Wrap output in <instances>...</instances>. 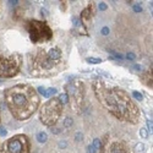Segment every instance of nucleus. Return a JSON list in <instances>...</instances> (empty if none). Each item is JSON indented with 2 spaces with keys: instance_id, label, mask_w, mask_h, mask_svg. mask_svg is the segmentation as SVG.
<instances>
[{
  "instance_id": "7c9ffc66",
  "label": "nucleus",
  "mask_w": 153,
  "mask_h": 153,
  "mask_svg": "<svg viewBox=\"0 0 153 153\" xmlns=\"http://www.w3.org/2000/svg\"><path fill=\"white\" fill-rule=\"evenodd\" d=\"M52 132H54V134H59V132H60V130H59V129H56V127H52Z\"/></svg>"
},
{
  "instance_id": "a878e982",
  "label": "nucleus",
  "mask_w": 153,
  "mask_h": 153,
  "mask_svg": "<svg viewBox=\"0 0 153 153\" xmlns=\"http://www.w3.org/2000/svg\"><path fill=\"white\" fill-rule=\"evenodd\" d=\"M72 21H74V26H76V27H79V26H80V20H79L77 17H74Z\"/></svg>"
},
{
  "instance_id": "1a4fd4ad",
  "label": "nucleus",
  "mask_w": 153,
  "mask_h": 153,
  "mask_svg": "<svg viewBox=\"0 0 153 153\" xmlns=\"http://www.w3.org/2000/svg\"><path fill=\"white\" fill-rule=\"evenodd\" d=\"M100 153H132V151L123 140L113 135H105L103 143H100Z\"/></svg>"
},
{
  "instance_id": "dca6fc26",
  "label": "nucleus",
  "mask_w": 153,
  "mask_h": 153,
  "mask_svg": "<svg viewBox=\"0 0 153 153\" xmlns=\"http://www.w3.org/2000/svg\"><path fill=\"white\" fill-rule=\"evenodd\" d=\"M110 54H111V56H110L111 59H117V60H123V59H124L123 54H120V53H118V52H114V50H111Z\"/></svg>"
},
{
  "instance_id": "0eeeda50",
  "label": "nucleus",
  "mask_w": 153,
  "mask_h": 153,
  "mask_svg": "<svg viewBox=\"0 0 153 153\" xmlns=\"http://www.w3.org/2000/svg\"><path fill=\"white\" fill-rule=\"evenodd\" d=\"M65 90H66V94L69 97V102L71 103V108L76 113H80L81 105L85 99V94H86L83 82H81L80 80L70 81L65 86Z\"/></svg>"
},
{
  "instance_id": "c756f323",
  "label": "nucleus",
  "mask_w": 153,
  "mask_h": 153,
  "mask_svg": "<svg viewBox=\"0 0 153 153\" xmlns=\"http://www.w3.org/2000/svg\"><path fill=\"white\" fill-rule=\"evenodd\" d=\"M42 16H44V17L48 16V11L45 9H42Z\"/></svg>"
},
{
  "instance_id": "a211bd4d",
  "label": "nucleus",
  "mask_w": 153,
  "mask_h": 153,
  "mask_svg": "<svg viewBox=\"0 0 153 153\" xmlns=\"http://www.w3.org/2000/svg\"><path fill=\"white\" fill-rule=\"evenodd\" d=\"M140 136L142 138H147L148 137V130L146 127H141V130H140Z\"/></svg>"
},
{
  "instance_id": "f257e3e1",
  "label": "nucleus",
  "mask_w": 153,
  "mask_h": 153,
  "mask_svg": "<svg viewBox=\"0 0 153 153\" xmlns=\"http://www.w3.org/2000/svg\"><path fill=\"white\" fill-rule=\"evenodd\" d=\"M94 94L109 113L119 120L137 124L140 110L124 90L115 86H109L102 80L93 82Z\"/></svg>"
},
{
  "instance_id": "9d476101",
  "label": "nucleus",
  "mask_w": 153,
  "mask_h": 153,
  "mask_svg": "<svg viewBox=\"0 0 153 153\" xmlns=\"http://www.w3.org/2000/svg\"><path fill=\"white\" fill-rule=\"evenodd\" d=\"M93 5H88L83 11H82V14H81V22L85 25V26L87 27V25L90 23V21H91V19H92V16H93Z\"/></svg>"
},
{
  "instance_id": "aec40b11",
  "label": "nucleus",
  "mask_w": 153,
  "mask_h": 153,
  "mask_svg": "<svg viewBox=\"0 0 153 153\" xmlns=\"http://www.w3.org/2000/svg\"><path fill=\"white\" fill-rule=\"evenodd\" d=\"M132 97H134L135 99L140 100V102H141V100L143 99V96H142L141 93H140V92H137V91H134V92H132Z\"/></svg>"
},
{
  "instance_id": "2f4dec72",
  "label": "nucleus",
  "mask_w": 153,
  "mask_h": 153,
  "mask_svg": "<svg viewBox=\"0 0 153 153\" xmlns=\"http://www.w3.org/2000/svg\"><path fill=\"white\" fill-rule=\"evenodd\" d=\"M147 125H148V129L152 131V127H153V126H152V120H148V121H147Z\"/></svg>"
},
{
  "instance_id": "4468645a",
  "label": "nucleus",
  "mask_w": 153,
  "mask_h": 153,
  "mask_svg": "<svg viewBox=\"0 0 153 153\" xmlns=\"http://www.w3.org/2000/svg\"><path fill=\"white\" fill-rule=\"evenodd\" d=\"M56 93V88H53V87H50V88H47V90L44 91L43 96L45 98H50V97H53L54 94Z\"/></svg>"
},
{
  "instance_id": "5701e85b",
  "label": "nucleus",
  "mask_w": 153,
  "mask_h": 153,
  "mask_svg": "<svg viewBox=\"0 0 153 153\" xmlns=\"http://www.w3.org/2000/svg\"><path fill=\"white\" fill-rule=\"evenodd\" d=\"M132 7H134V11H135V12H141V11H142L141 5H138V4H135Z\"/></svg>"
},
{
  "instance_id": "393cba45",
  "label": "nucleus",
  "mask_w": 153,
  "mask_h": 153,
  "mask_svg": "<svg viewBox=\"0 0 153 153\" xmlns=\"http://www.w3.org/2000/svg\"><path fill=\"white\" fill-rule=\"evenodd\" d=\"M98 7H99V10H102V11H104V10H107V4H104V3H99Z\"/></svg>"
},
{
  "instance_id": "39448f33",
  "label": "nucleus",
  "mask_w": 153,
  "mask_h": 153,
  "mask_svg": "<svg viewBox=\"0 0 153 153\" xmlns=\"http://www.w3.org/2000/svg\"><path fill=\"white\" fill-rule=\"evenodd\" d=\"M62 113V104L58 98H52L43 104L39 113L41 121L47 126H54Z\"/></svg>"
},
{
  "instance_id": "9b49d317",
  "label": "nucleus",
  "mask_w": 153,
  "mask_h": 153,
  "mask_svg": "<svg viewBox=\"0 0 153 153\" xmlns=\"http://www.w3.org/2000/svg\"><path fill=\"white\" fill-rule=\"evenodd\" d=\"M48 55H49L50 59L54 60V61H60L61 60V50L58 47H54L48 52Z\"/></svg>"
},
{
  "instance_id": "473e14b6",
  "label": "nucleus",
  "mask_w": 153,
  "mask_h": 153,
  "mask_svg": "<svg viewBox=\"0 0 153 153\" xmlns=\"http://www.w3.org/2000/svg\"><path fill=\"white\" fill-rule=\"evenodd\" d=\"M0 135L5 136V135H6V130H5V129H0Z\"/></svg>"
},
{
  "instance_id": "cd10ccee",
  "label": "nucleus",
  "mask_w": 153,
  "mask_h": 153,
  "mask_svg": "<svg viewBox=\"0 0 153 153\" xmlns=\"http://www.w3.org/2000/svg\"><path fill=\"white\" fill-rule=\"evenodd\" d=\"M37 91L39 92L41 94H43V93H44V91H45V88H44V87H42V86H39V87L37 88Z\"/></svg>"
},
{
  "instance_id": "f3484780",
  "label": "nucleus",
  "mask_w": 153,
  "mask_h": 153,
  "mask_svg": "<svg viewBox=\"0 0 153 153\" xmlns=\"http://www.w3.org/2000/svg\"><path fill=\"white\" fill-rule=\"evenodd\" d=\"M86 61L90 62V64H99V62H102V59H99V58H87Z\"/></svg>"
},
{
  "instance_id": "ddd939ff",
  "label": "nucleus",
  "mask_w": 153,
  "mask_h": 153,
  "mask_svg": "<svg viewBox=\"0 0 153 153\" xmlns=\"http://www.w3.org/2000/svg\"><path fill=\"white\" fill-rule=\"evenodd\" d=\"M47 140H48V136H47L45 132L41 131V132H38V134H37V141L39 142V143H44V142H47Z\"/></svg>"
},
{
  "instance_id": "72a5a7b5",
  "label": "nucleus",
  "mask_w": 153,
  "mask_h": 153,
  "mask_svg": "<svg viewBox=\"0 0 153 153\" xmlns=\"http://www.w3.org/2000/svg\"><path fill=\"white\" fill-rule=\"evenodd\" d=\"M17 3H19L17 0H15V1H9V4H10L11 6H15V5H17Z\"/></svg>"
},
{
  "instance_id": "412c9836",
  "label": "nucleus",
  "mask_w": 153,
  "mask_h": 153,
  "mask_svg": "<svg viewBox=\"0 0 153 153\" xmlns=\"http://www.w3.org/2000/svg\"><path fill=\"white\" fill-rule=\"evenodd\" d=\"M72 125V119L71 118H66L64 120V127H70Z\"/></svg>"
},
{
  "instance_id": "f8f14e48",
  "label": "nucleus",
  "mask_w": 153,
  "mask_h": 153,
  "mask_svg": "<svg viewBox=\"0 0 153 153\" xmlns=\"http://www.w3.org/2000/svg\"><path fill=\"white\" fill-rule=\"evenodd\" d=\"M98 149H100V140L99 138H94L92 145L88 146V153H96Z\"/></svg>"
},
{
  "instance_id": "423d86ee",
  "label": "nucleus",
  "mask_w": 153,
  "mask_h": 153,
  "mask_svg": "<svg viewBox=\"0 0 153 153\" xmlns=\"http://www.w3.org/2000/svg\"><path fill=\"white\" fill-rule=\"evenodd\" d=\"M22 58L19 53L4 54L0 53V77H12L21 68Z\"/></svg>"
},
{
  "instance_id": "f03ea898",
  "label": "nucleus",
  "mask_w": 153,
  "mask_h": 153,
  "mask_svg": "<svg viewBox=\"0 0 153 153\" xmlns=\"http://www.w3.org/2000/svg\"><path fill=\"white\" fill-rule=\"evenodd\" d=\"M6 105L17 120H26L36 111L39 104L37 91L30 85H16L4 93Z\"/></svg>"
},
{
  "instance_id": "2eb2a0df",
  "label": "nucleus",
  "mask_w": 153,
  "mask_h": 153,
  "mask_svg": "<svg viewBox=\"0 0 153 153\" xmlns=\"http://www.w3.org/2000/svg\"><path fill=\"white\" fill-rule=\"evenodd\" d=\"M59 102H60V103L64 105V104H66L68 103V102H69V97H68V94L66 93H61L60 96H59Z\"/></svg>"
},
{
  "instance_id": "f704fd0d",
  "label": "nucleus",
  "mask_w": 153,
  "mask_h": 153,
  "mask_svg": "<svg viewBox=\"0 0 153 153\" xmlns=\"http://www.w3.org/2000/svg\"><path fill=\"white\" fill-rule=\"evenodd\" d=\"M81 137H82V135L77 134V135H76V141H81Z\"/></svg>"
},
{
  "instance_id": "20e7f679",
  "label": "nucleus",
  "mask_w": 153,
  "mask_h": 153,
  "mask_svg": "<svg viewBox=\"0 0 153 153\" xmlns=\"http://www.w3.org/2000/svg\"><path fill=\"white\" fill-rule=\"evenodd\" d=\"M27 31L30 34V38L33 43H43L49 42L53 38V32L48 26V23L44 21H37V20H30L27 21Z\"/></svg>"
},
{
  "instance_id": "6ab92c4d",
  "label": "nucleus",
  "mask_w": 153,
  "mask_h": 153,
  "mask_svg": "<svg viewBox=\"0 0 153 153\" xmlns=\"http://www.w3.org/2000/svg\"><path fill=\"white\" fill-rule=\"evenodd\" d=\"M148 86H152V70H149L147 72V76H146V81H145Z\"/></svg>"
},
{
  "instance_id": "bb28decb",
  "label": "nucleus",
  "mask_w": 153,
  "mask_h": 153,
  "mask_svg": "<svg viewBox=\"0 0 153 153\" xmlns=\"http://www.w3.org/2000/svg\"><path fill=\"white\" fill-rule=\"evenodd\" d=\"M132 70H135V71H142V66L141 65H132Z\"/></svg>"
},
{
  "instance_id": "b1692460",
  "label": "nucleus",
  "mask_w": 153,
  "mask_h": 153,
  "mask_svg": "<svg viewBox=\"0 0 153 153\" xmlns=\"http://www.w3.org/2000/svg\"><path fill=\"white\" fill-rule=\"evenodd\" d=\"M143 148H145V145H143V143H137L136 147H135V149L138 151V152H140V151H143Z\"/></svg>"
},
{
  "instance_id": "c85d7f7f",
  "label": "nucleus",
  "mask_w": 153,
  "mask_h": 153,
  "mask_svg": "<svg viewBox=\"0 0 153 153\" xmlns=\"http://www.w3.org/2000/svg\"><path fill=\"white\" fill-rule=\"evenodd\" d=\"M102 33H103L104 36H108L109 34V28L108 27H104L103 30H102Z\"/></svg>"
},
{
  "instance_id": "6e6552de",
  "label": "nucleus",
  "mask_w": 153,
  "mask_h": 153,
  "mask_svg": "<svg viewBox=\"0 0 153 153\" xmlns=\"http://www.w3.org/2000/svg\"><path fill=\"white\" fill-rule=\"evenodd\" d=\"M0 153H30V141L26 135H16L0 146Z\"/></svg>"
},
{
  "instance_id": "7ed1b4c3",
  "label": "nucleus",
  "mask_w": 153,
  "mask_h": 153,
  "mask_svg": "<svg viewBox=\"0 0 153 153\" xmlns=\"http://www.w3.org/2000/svg\"><path fill=\"white\" fill-rule=\"evenodd\" d=\"M60 68V61H54L49 58L48 53L43 49H39L37 54L33 56L31 61V74L36 77H42V76H50L58 72Z\"/></svg>"
},
{
  "instance_id": "4be33fe9",
  "label": "nucleus",
  "mask_w": 153,
  "mask_h": 153,
  "mask_svg": "<svg viewBox=\"0 0 153 153\" xmlns=\"http://www.w3.org/2000/svg\"><path fill=\"white\" fill-rule=\"evenodd\" d=\"M135 58H136V55H135L134 53H127V54H126V59H127V60H130V61L135 60Z\"/></svg>"
}]
</instances>
